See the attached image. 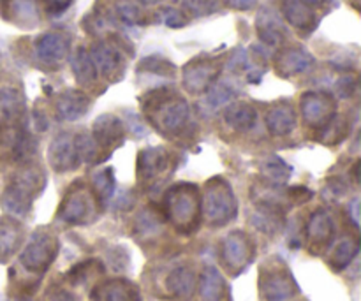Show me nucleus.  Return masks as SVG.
<instances>
[{
  "mask_svg": "<svg viewBox=\"0 0 361 301\" xmlns=\"http://www.w3.org/2000/svg\"><path fill=\"white\" fill-rule=\"evenodd\" d=\"M169 217L178 228H194L197 219V197L190 189H175L166 199Z\"/></svg>",
  "mask_w": 361,
  "mask_h": 301,
  "instance_id": "1",
  "label": "nucleus"
},
{
  "mask_svg": "<svg viewBox=\"0 0 361 301\" xmlns=\"http://www.w3.org/2000/svg\"><path fill=\"white\" fill-rule=\"evenodd\" d=\"M56 252V242L51 236H35L34 242L25 249L21 263L34 271L46 270Z\"/></svg>",
  "mask_w": 361,
  "mask_h": 301,
  "instance_id": "2",
  "label": "nucleus"
},
{
  "mask_svg": "<svg viewBox=\"0 0 361 301\" xmlns=\"http://www.w3.org/2000/svg\"><path fill=\"white\" fill-rule=\"evenodd\" d=\"M204 210L212 224H224L235 215L236 204L229 190L222 187V189H212L208 192Z\"/></svg>",
  "mask_w": 361,
  "mask_h": 301,
  "instance_id": "3",
  "label": "nucleus"
},
{
  "mask_svg": "<svg viewBox=\"0 0 361 301\" xmlns=\"http://www.w3.org/2000/svg\"><path fill=\"white\" fill-rule=\"evenodd\" d=\"M222 257L231 270H242L250 261L249 242L242 233H233L228 236L222 249Z\"/></svg>",
  "mask_w": 361,
  "mask_h": 301,
  "instance_id": "4",
  "label": "nucleus"
},
{
  "mask_svg": "<svg viewBox=\"0 0 361 301\" xmlns=\"http://www.w3.org/2000/svg\"><path fill=\"white\" fill-rule=\"evenodd\" d=\"M293 289H295V284L284 271H274L261 278V293L268 301H282L289 298L293 295Z\"/></svg>",
  "mask_w": 361,
  "mask_h": 301,
  "instance_id": "5",
  "label": "nucleus"
},
{
  "mask_svg": "<svg viewBox=\"0 0 361 301\" xmlns=\"http://www.w3.org/2000/svg\"><path fill=\"white\" fill-rule=\"evenodd\" d=\"M62 219L67 222H74V224H80V222H87L92 219V199L87 194H78L73 196L67 204H63L62 210Z\"/></svg>",
  "mask_w": 361,
  "mask_h": 301,
  "instance_id": "6",
  "label": "nucleus"
},
{
  "mask_svg": "<svg viewBox=\"0 0 361 301\" xmlns=\"http://www.w3.org/2000/svg\"><path fill=\"white\" fill-rule=\"evenodd\" d=\"M331 235H334V226H331L330 217L323 211H317L312 215L309 226H307V236H309L312 245L324 247L330 242Z\"/></svg>",
  "mask_w": 361,
  "mask_h": 301,
  "instance_id": "7",
  "label": "nucleus"
},
{
  "mask_svg": "<svg viewBox=\"0 0 361 301\" xmlns=\"http://www.w3.org/2000/svg\"><path fill=\"white\" fill-rule=\"evenodd\" d=\"M92 298L95 301H136V293L133 288L122 282H111L104 284L92 293Z\"/></svg>",
  "mask_w": 361,
  "mask_h": 301,
  "instance_id": "8",
  "label": "nucleus"
},
{
  "mask_svg": "<svg viewBox=\"0 0 361 301\" xmlns=\"http://www.w3.org/2000/svg\"><path fill=\"white\" fill-rule=\"evenodd\" d=\"M168 288L176 298L187 300L194 291V275L187 268H178L168 278Z\"/></svg>",
  "mask_w": 361,
  "mask_h": 301,
  "instance_id": "9",
  "label": "nucleus"
},
{
  "mask_svg": "<svg viewBox=\"0 0 361 301\" xmlns=\"http://www.w3.org/2000/svg\"><path fill=\"white\" fill-rule=\"evenodd\" d=\"M224 281L214 268H207L201 275V298L203 301H221Z\"/></svg>",
  "mask_w": 361,
  "mask_h": 301,
  "instance_id": "10",
  "label": "nucleus"
},
{
  "mask_svg": "<svg viewBox=\"0 0 361 301\" xmlns=\"http://www.w3.org/2000/svg\"><path fill=\"white\" fill-rule=\"evenodd\" d=\"M20 231L14 224H0V257L11 256L18 247Z\"/></svg>",
  "mask_w": 361,
  "mask_h": 301,
  "instance_id": "11",
  "label": "nucleus"
},
{
  "mask_svg": "<svg viewBox=\"0 0 361 301\" xmlns=\"http://www.w3.org/2000/svg\"><path fill=\"white\" fill-rule=\"evenodd\" d=\"M356 252H358V247H356L355 243L342 242L341 245H338V249L335 250L334 264L338 268V270H341V268H344L345 264H349V261L355 257Z\"/></svg>",
  "mask_w": 361,
  "mask_h": 301,
  "instance_id": "12",
  "label": "nucleus"
},
{
  "mask_svg": "<svg viewBox=\"0 0 361 301\" xmlns=\"http://www.w3.org/2000/svg\"><path fill=\"white\" fill-rule=\"evenodd\" d=\"M53 301H76V298L71 295H67V293H60L56 298H53Z\"/></svg>",
  "mask_w": 361,
  "mask_h": 301,
  "instance_id": "13",
  "label": "nucleus"
}]
</instances>
